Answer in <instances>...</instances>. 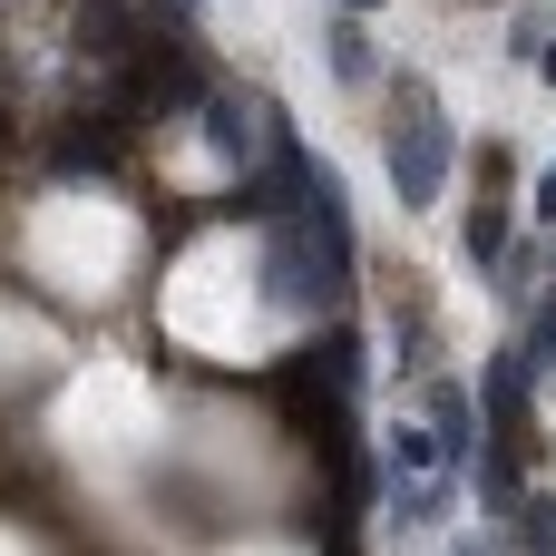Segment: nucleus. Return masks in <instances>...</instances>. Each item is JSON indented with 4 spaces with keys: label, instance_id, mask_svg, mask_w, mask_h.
Segmentation results:
<instances>
[{
    "label": "nucleus",
    "instance_id": "1",
    "mask_svg": "<svg viewBox=\"0 0 556 556\" xmlns=\"http://www.w3.org/2000/svg\"><path fill=\"white\" fill-rule=\"evenodd\" d=\"M303 323H313L303 244H293V225H264V215L205 225L156 283V332L186 362L254 371V362H283L303 342Z\"/></svg>",
    "mask_w": 556,
    "mask_h": 556
},
{
    "label": "nucleus",
    "instance_id": "2",
    "mask_svg": "<svg viewBox=\"0 0 556 556\" xmlns=\"http://www.w3.org/2000/svg\"><path fill=\"white\" fill-rule=\"evenodd\" d=\"M10 264L68 313H108L147 274V215L117 186H88V176L78 186H39L20 205V225H10Z\"/></svg>",
    "mask_w": 556,
    "mask_h": 556
},
{
    "label": "nucleus",
    "instance_id": "3",
    "mask_svg": "<svg viewBox=\"0 0 556 556\" xmlns=\"http://www.w3.org/2000/svg\"><path fill=\"white\" fill-rule=\"evenodd\" d=\"M49 450H59L88 489L156 479V450H166V391H156L137 362H88V371H68V391L49 401Z\"/></svg>",
    "mask_w": 556,
    "mask_h": 556
},
{
    "label": "nucleus",
    "instance_id": "4",
    "mask_svg": "<svg viewBox=\"0 0 556 556\" xmlns=\"http://www.w3.org/2000/svg\"><path fill=\"white\" fill-rule=\"evenodd\" d=\"M49 371H68V332L39 313V303H20V293H0V401H20V391H39Z\"/></svg>",
    "mask_w": 556,
    "mask_h": 556
},
{
    "label": "nucleus",
    "instance_id": "5",
    "mask_svg": "<svg viewBox=\"0 0 556 556\" xmlns=\"http://www.w3.org/2000/svg\"><path fill=\"white\" fill-rule=\"evenodd\" d=\"M0 556H59V538H49V528H29L20 508H0Z\"/></svg>",
    "mask_w": 556,
    "mask_h": 556
},
{
    "label": "nucleus",
    "instance_id": "6",
    "mask_svg": "<svg viewBox=\"0 0 556 556\" xmlns=\"http://www.w3.org/2000/svg\"><path fill=\"white\" fill-rule=\"evenodd\" d=\"M205 556H313V547H293V538H254V528H235V538H215Z\"/></svg>",
    "mask_w": 556,
    "mask_h": 556
}]
</instances>
